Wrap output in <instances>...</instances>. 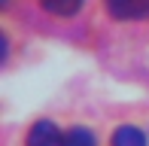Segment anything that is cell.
I'll return each instance as SVG.
<instances>
[{
	"instance_id": "obj_1",
	"label": "cell",
	"mask_w": 149,
	"mask_h": 146,
	"mask_svg": "<svg viewBox=\"0 0 149 146\" xmlns=\"http://www.w3.org/2000/svg\"><path fill=\"white\" fill-rule=\"evenodd\" d=\"M107 12L119 22H143L149 18V0H104Z\"/></svg>"
},
{
	"instance_id": "obj_2",
	"label": "cell",
	"mask_w": 149,
	"mask_h": 146,
	"mask_svg": "<svg viewBox=\"0 0 149 146\" xmlns=\"http://www.w3.org/2000/svg\"><path fill=\"white\" fill-rule=\"evenodd\" d=\"M28 146H67V143H64V134H61V128L55 122L40 119L28 131Z\"/></svg>"
},
{
	"instance_id": "obj_3",
	"label": "cell",
	"mask_w": 149,
	"mask_h": 146,
	"mask_svg": "<svg viewBox=\"0 0 149 146\" xmlns=\"http://www.w3.org/2000/svg\"><path fill=\"white\" fill-rule=\"evenodd\" d=\"M113 146H146V134L134 125H122L113 131Z\"/></svg>"
},
{
	"instance_id": "obj_4",
	"label": "cell",
	"mask_w": 149,
	"mask_h": 146,
	"mask_svg": "<svg viewBox=\"0 0 149 146\" xmlns=\"http://www.w3.org/2000/svg\"><path fill=\"white\" fill-rule=\"evenodd\" d=\"M40 6H43L46 12H52V15L70 18V15H76V12L82 9V0H40Z\"/></svg>"
},
{
	"instance_id": "obj_5",
	"label": "cell",
	"mask_w": 149,
	"mask_h": 146,
	"mask_svg": "<svg viewBox=\"0 0 149 146\" xmlns=\"http://www.w3.org/2000/svg\"><path fill=\"white\" fill-rule=\"evenodd\" d=\"M64 143L67 146H97V137H94V131L85 128V125H73L64 134Z\"/></svg>"
}]
</instances>
